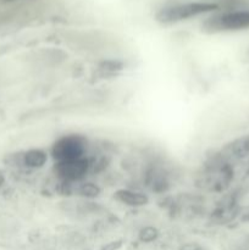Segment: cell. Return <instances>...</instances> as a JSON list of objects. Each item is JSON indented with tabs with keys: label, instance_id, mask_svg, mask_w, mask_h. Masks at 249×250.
<instances>
[{
	"label": "cell",
	"instance_id": "cell-1",
	"mask_svg": "<svg viewBox=\"0 0 249 250\" xmlns=\"http://www.w3.org/2000/svg\"><path fill=\"white\" fill-rule=\"evenodd\" d=\"M217 9L216 4L211 2H188V4L176 5L165 7L156 14V20L160 23H175V22L188 20L190 17L214 11Z\"/></svg>",
	"mask_w": 249,
	"mask_h": 250
},
{
	"label": "cell",
	"instance_id": "cell-2",
	"mask_svg": "<svg viewBox=\"0 0 249 250\" xmlns=\"http://www.w3.org/2000/svg\"><path fill=\"white\" fill-rule=\"evenodd\" d=\"M209 32H234L249 29V9L234 10L211 17L205 22Z\"/></svg>",
	"mask_w": 249,
	"mask_h": 250
},
{
	"label": "cell",
	"instance_id": "cell-3",
	"mask_svg": "<svg viewBox=\"0 0 249 250\" xmlns=\"http://www.w3.org/2000/svg\"><path fill=\"white\" fill-rule=\"evenodd\" d=\"M87 141L81 134H67L54 143L51 155L56 163L84 158Z\"/></svg>",
	"mask_w": 249,
	"mask_h": 250
},
{
	"label": "cell",
	"instance_id": "cell-4",
	"mask_svg": "<svg viewBox=\"0 0 249 250\" xmlns=\"http://www.w3.org/2000/svg\"><path fill=\"white\" fill-rule=\"evenodd\" d=\"M88 168H89V163L85 158L70 161H60V163L55 164L56 175L68 182L82 180L85 173L88 172Z\"/></svg>",
	"mask_w": 249,
	"mask_h": 250
},
{
	"label": "cell",
	"instance_id": "cell-5",
	"mask_svg": "<svg viewBox=\"0 0 249 250\" xmlns=\"http://www.w3.org/2000/svg\"><path fill=\"white\" fill-rule=\"evenodd\" d=\"M115 198H116L117 202L122 203L124 205H128V207L133 208H139L144 207V205L148 204L149 199L145 194L139 192H134L131 189H119L115 193Z\"/></svg>",
	"mask_w": 249,
	"mask_h": 250
},
{
	"label": "cell",
	"instance_id": "cell-6",
	"mask_svg": "<svg viewBox=\"0 0 249 250\" xmlns=\"http://www.w3.org/2000/svg\"><path fill=\"white\" fill-rule=\"evenodd\" d=\"M46 160H48V155L45 151L41 150V149H31V150L26 151L23 155V164L32 168L43 167Z\"/></svg>",
	"mask_w": 249,
	"mask_h": 250
},
{
	"label": "cell",
	"instance_id": "cell-7",
	"mask_svg": "<svg viewBox=\"0 0 249 250\" xmlns=\"http://www.w3.org/2000/svg\"><path fill=\"white\" fill-rule=\"evenodd\" d=\"M228 151L236 158H246L249 155V134L237 138L228 146Z\"/></svg>",
	"mask_w": 249,
	"mask_h": 250
},
{
	"label": "cell",
	"instance_id": "cell-8",
	"mask_svg": "<svg viewBox=\"0 0 249 250\" xmlns=\"http://www.w3.org/2000/svg\"><path fill=\"white\" fill-rule=\"evenodd\" d=\"M77 193L81 197L84 198H95L100 194V189L94 183H83L78 187Z\"/></svg>",
	"mask_w": 249,
	"mask_h": 250
},
{
	"label": "cell",
	"instance_id": "cell-9",
	"mask_svg": "<svg viewBox=\"0 0 249 250\" xmlns=\"http://www.w3.org/2000/svg\"><path fill=\"white\" fill-rule=\"evenodd\" d=\"M158 237V231L153 227H145L144 229H142L141 233H139V238H141L142 242H145V243H149V242H153L154 239H156Z\"/></svg>",
	"mask_w": 249,
	"mask_h": 250
},
{
	"label": "cell",
	"instance_id": "cell-10",
	"mask_svg": "<svg viewBox=\"0 0 249 250\" xmlns=\"http://www.w3.org/2000/svg\"><path fill=\"white\" fill-rule=\"evenodd\" d=\"M187 248H192V244H190V246H187ZM189 250H192V249H189ZM193 250H195V249L193 248Z\"/></svg>",
	"mask_w": 249,
	"mask_h": 250
},
{
	"label": "cell",
	"instance_id": "cell-11",
	"mask_svg": "<svg viewBox=\"0 0 249 250\" xmlns=\"http://www.w3.org/2000/svg\"><path fill=\"white\" fill-rule=\"evenodd\" d=\"M2 1H11V0H2Z\"/></svg>",
	"mask_w": 249,
	"mask_h": 250
}]
</instances>
